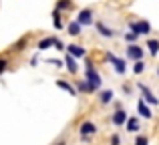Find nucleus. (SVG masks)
I'll list each match as a JSON object with an SVG mask.
<instances>
[{
    "instance_id": "obj_9",
    "label": "nucleus",
    "mask_w": 159,
    "mask_h": 145,
    "mask_svg": "<svg viewBox=\"0 0 159 145\" xmlns=\"http://www.w3.org/2000/svg\"><path fill=\"white\" fill-rule=\"evenodd\" d=\"M95 30H97L99 36H103V39H115L117 36V30H113L111 26H107L103 20H97V22H95Z\"/></svg>"
},
{
    "instance_id": "obj_21",
    "label": "nucleus",
    "mask_w": 159,
    "mask_h": 145,
    "mask_svg": "<svg viewBox=\"0 0 159 145\" xmlns=\"http://www.w3.org/2000/svg\"><path fill=\"white\" fill-rule=\"evenodd\" d=\"M123 40H125L127 44H137L139 36H137L135 32H131V30H129V32H123Z\"/></svg>"
},
{
    "instance_id": "obj_33",
    "label": "nucleus",
    "mask_w": 159,
    "mask_h": 145,
    "mask_svg": "<svg viewBox=\"0 0 159 145\" xmlns=\"http://www.w3.org/2000/svg\"><path fill=\"white\" fill-rule=\"evenodd\" d=\"M52 145H66V141H65V139H61V141H57V143H52Z\"/></svg>"
},
{
    "instance_id": "obj_8",
    "label": "nucleus",
    "mask_w": 159,
    "mask_h": 145,
    "mask_svg": "<svg viewBox=\"0 0 159 145\" xmlns=\"http://www.w3.org/2000/svg\"><path fill=\"white\" fill-rule=\"evenodd\" d=\"M66 55H70L73 59L81 61V59H87V48L83 47V44H77V43L66 44Z\"/></svg>"
},
{
    "instance_id": "obj_25",
    "label": "nucleus",
    "mask_w": 159,
    "mask_h": 145,
    "mask_svg": "<svg viewBox=\"0 0 159 145\" xmlns=\"http://www.w3.org/2000/svg\"><path fill=\"white\" fill-rule=\"evenodd\" d=\"M44 63L52 65L54 69H65V61H61V59H44Z\"/></svg>"
},
{
    "instance_id": "obj_6",
    "label": "nucleus",
    "mask_w": 159,
    "mask_h": 145,
    "mask_svg": "<svg viewBox=\"0 0 159 145\" xmlns=\"http://www.w3.org/2000/svg\"><path fill=\"white\" fill-rule=\"evenodd\" d=\"M137 89H139V93H141V99H143L145 103H147L149 107H155L159 105V99L155 97V93H153L151 89H149L145 83H137Z\"/></svg>"
},
{
    "instance_id": "obj_19",
    "label": "nucleus",
    "mask_w": 159,
    "mask_h": 145,
    "mask_svg": "<svg viewBox=\"0 0 159 145\" xmlns=\"http://www.w3.org/2000/svg\"><path fill=\"white\" fill-rule=\"evenodd\" d=\"M54 85H57L58 89L66 91V93H69V95H77V89H75V87L70 85L69 81H65V79H57V81H54Z\"/></svg>"
},
{
    "instance_id": "obj_7",
    "label": "nucleus",
    "mask_w": 159,
    "mask_h": 145,
    "mask_svg": "<svg viewBox=\"0 0 159 145\" xmlns=\"http://www.w3.org/2000/svg\"><path fill=\"white\" fill-rule=\"evenodd\" d=\"M99 127L95 121H83L81 125H79V135H81V139H89L93 137V135H97Z\"/></svg>"
},
{
    "instance_id": "obj_4",
    "label": "nucleus",
    "mask_w": 159,
    "mask_h": 145,
    "mask_svg": "<svg viewBox=\"0 0 159 145\" xmlns=\"http://www.w3.org/2000/svg\"><path fill=\"white\" fill-rule=\"evenodd\" d=\"M75 20H77L83 28H85V26H93V24H95V10L89 8V6L81 8V10L77 12V18H75Z\"/></svg>"
},
{
    "instance_id": "obj_22",
    "label": "nucleus",
    "mask_w": 159,
    "mask_h": 145,
    "mask_svg": "<svg viewBox=\"0 0 159 145\" xmlns=\"http://www.w3.org/2000/svg\"><path fill=\"white\" fill-rule=\"evenodd\" d=\"M77 93H85V95H91V91H89V85H87V81L85 79H81V81H77Z\"/></svg>"
},
{
    "instance_id": "obj_3",
    "label": "nucleus",
    "mask_w": 159,
    "mask_h": 145,
    "mask_svg": "<svg viewBox=\"0 0 159 145\" xmlns=\"http://www.w3.org/2000/svg\"><path fill=\"white\" fill-rule=\"evenodd\" d=\"M107 61H109V65L113 67V71H115L119 77H125L127 75V63H125V59H121V57H117L115 52H109L107 51Z\"/></svg>"
},
{
    "instance_id": "obj_1",
    "label": "nucleus",
    "mask_w": 159,
    "mask_h": 145,
    "mask_svg": "<svg viewBox=\"0 0 159 145\" xmlns=\"http://www.w3.org/2000/svg\"><path fill=\"white\" fill-rule=\"evenodd\" d=\"M85 81H87V85H89L91 95L101 91V87H103V77H101V73L97 71V67L93 65V61H91V59L85 61Z\"/></svg>"
},
{
    "instance_id": "obj_28",
    "label": "nucleus",
    "mask_w": 159,
    "mask_h": 145,
    "mask_svg": "<svg viewBox=\"0 0 159 145\" xmlns=\"http://www.w3.org/2000/svg\"><path fill=\"white\" fill-rule=\"evenodd\" d=\"M109 145H123L121 135L119 133H111V135H109Z\"/></svg>"
},
{
    "instance_id": "obj_15",
    "label": "nucleus",
    "mask_w": 159,
    "mask_h": 145,
    "mask_svg": "<svg viewBox=\"0 0 159 145\" xmlns=\"http://www.w3.org/2000/svg\"><path fill=\"white\" fill-rule=\"evenodd\" d=\"M65 69H66L70 75H77V73H79V61L73 59L70 55H65Z\"/></svg>"
},
{
    "instance_id": "obj_13",
    "label": "nucleus",
    "mask_w": 159,
    "mask_h": 145,
    "mask_svg": "<svg viewBox=\"0 0 159 145\" xmlns=\"http://www.w3.org/2000/svg\"><path fill=\"white\" fill-rule=\"evenodd\" d=\"M125 131H127V133H139L141 131L139 117H127V121H125Z\"/></svg>"
},
{
    "instance_id": "obj_29",
    "label": "nucleus",
    "mask_w": 159,
    "mask_h": 145,
    "mask_svg": "<svg viewBox=\"0 0 159 145\" xmlns=\"http://www.w3.org/2000/svg\"><path fill=\"white\" fill-rule=\"evenodd\" d=\"M54 48H57V51H58V52H61V51H66V44H65V43H62V40H61V39H57V43H54Z\"/></svg>"
},
{
    "instance_id": "obj_23",
    "label": "nucleus",
    "mask_w": 159,
    "mask_h": 145,
    "mask_svg": "<svg viewBox=\"0 0 159 145\" xmlns=\"http://www.w3.org/2000/svg\"><path fill=\"white\" fill-rule=\"evenodd\" d=\"M145 69H147L145 61H137V63H133V73H135V75H143Z\"/></svg>"
},
{
    "instance_id": "obj_31",
    "label": "nucleus",
    "mask_w": 159,
    "mask_h": 145,
    "mask_svg": "<svg viewBox=\"0 0 159 145\" xmlns=\"http://www.w3.org/2000/svg\"><path fill=\"white\" fill-rule=\"evenodd\" d=\"M117 109H123V103L121 101H113V111H117Z\"/></svg>"
},
{
    "instance_id": "obj_11",
    "label": "nucleus",
    "mask_w": 159,
    "mask_h": 145,
    "mask_svg": "<svg viewBox=\"0 0 159 145\" xmlns=\"http://www.w3.org/2000/svg\"><path fill=\"white\" fill-rule=\"evenodd\" d=\"M137 113H139V119H147V121H149V119H153L151 107H149L143 99H139V101H137Z\"/></svg>"
},
{
    "instance_id": "obj_2",
    "label": "nucleus",
    "mask_w": 159,
    "mask_h": 145,
    "mask_svg": "<svg viewBox=\"0 0 159 145\" xmlns=\"http://www.w3.org/2000/svg\"><path fill=\"white\" fill-rule=\"evenodd\" d=\"M129 30L131 32H135L137 36H149L153 32V26H151V22L149 20H145V18H133V20H129Z\"/></svg>"
},
{
    "instance_id": "obj_34",
    "label": "nucleus",
    "mask_w": 159,
    "mask_h": 145,
    "mask_svg": "<svg viewBox=\"0 0 159 145\" xmlns=\"http://www.w3.org/2000/svg\"><path fill=\"white\" fill-rule=\"evenodd\" d=\"M157 77H159V67H157Z\"/></svg>"
},
{
    "instance_id": "obj_18",
    "label": "nucleus",
    "mask_w": 159,
    "mask_h": 145,
    "mask_svg": "<svg viewBox=\"0 0 159 145\" xmlns=\"http://www.w3.org/2000/svg\"><path fill=\"white\" fill-rule=\"evenodd\" d=\"M145 48L149 51V55H151V57H157V55H159V39L149 36L147 43H145Z\"/></svg>"
},
{
    "instance_id": "obj_14",
    "label": "nucleus",
    "mask_w": 159,
    "mask_h": 145,
    "mask_svg": "<svg viewBox=\"0 0 159 145\" xmlns=\"http://www.w3.org/2000/svg\"><path fill=\"white\" fill-rule=\"evenodd\" d=\"M113 97H115L113 89H101L97 99H99V103H101V105H111V103H113Z\"/></svg>"
},
{
    "instance_id": "obj_10",
    "label": "nucleus",
    "mask_w": 159,
    "mask_h": 145,
    "mask_svg": "<svg viewBox=\"0 0 159 145\" xmlns=\"http://www.w3.org/2000/svg\"><path fill=\"white\" fill-rule=\"evenodd\" d=\"M127 111L125 109H117V111H113L111 113V123L115 127H125V121H127Z\"/></svg>"
},
{
    "instance_id": "obj_20",
    "label": "nucleus",
    "mask_w": 159,
    "mask_h": 145,
    "mask_svg": "<svg viewBox=\"0 0 159 145\" xmlns=\"http://www.w3.org/2000/svg\"><path fill=\"white\" fill-rule=\"evenodd\" d=\"M65 28H66V32H69L70 36H79V34H83V26L77 22V20H70V22L66 24Z\"/></svg>"
},
{
    "instance_id": "obj_24",
    "label": "nucleus",
    "mask_w": 159,
    "mask_h": 145,
    "mask_svg": "<svg viewBox=\"0 0 159 145\" xmlns=\"http://www.w3.org/2000/svg\"><path fill=\"white\" fill-rule=\"evenodd\" d=\"M10 69V59L8 57H0V77Z\"/></svg>"
},
{
    "instance_id": "obj_26",
    "label": "nucleus",
    "mask_w": 159,
    "mask_h": 145,
    "mask_svg": "<svg viewBox=\"0 0 159 145\" xmlns=\"http://www.w3.org/2000/svg\"><path fill=\"white\" fill-rule=\"evenodd\" d=\"M24 47H26V39H20L18 43H14V44H12V48H10V51H12V52H20V51H24Z\"/></svg>"
},
{
    "instance_id": "obj_17",
    "label": "nucleus",
    "mask_w": 159,
    "mask_h": 145,
    "mask_svg": "<svg viewBox=\"0 0 159 145\" xmlns=\"http://www.w3.org/2000/svg\"><path fill=\"white\" fill-rule=\"evenodd\" d=\"M75 8V2L73 0H57V4H54V10H58L62 14V12H70Z\"/></svg>"
},
{
    "instance_id": "obj_32",
    "label": "nucleus",
    "mask_w": 159,
    "mask_h": 145,
    "mask_svg": "<svg viewBox=\"0 0 159 145\" xmlns=\"http://www.w3.org/2000/svg\"><path fill=\"white\" fill-rule=\"evenodd\" d=\"M123 93L125 95H131V87H129V85H123Z\"/></svg>"
},
{
    "instance_id": "obj_27",
    "label": "nucleus",
    "mask_w": 159,
    "mask_h": 145,
    "mask_svg": "<svg viewBox=\"0 0 159 145\" xmlns=\"http://www.w3.org/2000/svg\"><path fill=\"white\" fill-rule=\"evenodd\" d=\"M133 145H149V137L145 133H137L135 143H133Z\"/></svg>"
},
{
    "instance_id": "obj_16",
    "label": "nucleus",
    "mask_w": 159,
    "mask_h": 145,
    "mask_svg": "<svg viewBox=\"0 0 159 145\" xmlns=\"http://www.w3.org/2000/svg\"><path fill=\"white\" fill-rule=\"evenodd\" d=\"M51 18H52V26H54V30H65V20H62V16H61V12L58 10H54L52 8V12H51Z\"/></svg>"
},
{
    "instance_id": "obj_5",
    "label": "nucleus",
    "mask_w": 159,
    "mask_h": 145,
    "mask_svg": "<svg viewBox=\"0 0 159 145\" xmlns=\"http://www.w3.org/2000/svg\"><path fill=\"white\" fill-rule=\"evenodd\" d=\"M125 59L133 61V63L143 61L145 59V48L141 47V44H127V47H125Z\"/></svg>"
},
{
    "instance_id": "obj_30",
    "label": "nucleus",
    "mask_w": 159,
    "mask_h": 145,
    "mask_svg": "<svg viewBox=\"0 0 159 145\" xmlns=\"http://www.w3.org/2000/svg\"><path fill=\"white\" fill-rule=\"evenodd\" d=\"M30 67H39V52L30 57Z\"/></svg>"
},
{
    "instance_id": "obj_12",
    "label": "nucleus",
    "mask_w": 159,
    "mask_h": 145,
    "mask_svg": "<svg viewBox=\"0 0 159 145\" xmlns=\"http://www.w3.org/2000/svg\"><path fill=\"white\" fill-rule=\"evenodd\" d=\"M54 43H57V36H44L36 43V51L39 52H44L48 48H54Z\"/></svg>"
}]
</instances>
